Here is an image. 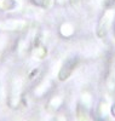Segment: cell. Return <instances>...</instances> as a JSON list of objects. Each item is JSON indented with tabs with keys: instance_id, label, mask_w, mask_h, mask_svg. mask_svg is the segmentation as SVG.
<instances>
[{
	"instance_id": "cell-2",
	"label": "cell",
	"mask_w": 115,
	"mask_h": 121,
	"mask_svg": "<svg viewBox=\"0 0 115 121\" xmlns=\"http://www.w3.org/2000/svg\"><path fill=\"white\" fill-rule=\"evenodd\" d=\"M76 64H78V58L76 57L68 58L64 62V64L62 65L61 70H59V74H58L59 80H62V81H63V80H67L70 76V74L73 73V70H74V68L76 67Z\"/></svg>"
},
{
	"instance_id": "cell-4",
	"label": "cell",
	"mask_w": 115,
	"mask_h": 121,
	"mask_svg": "<svg viewBox=\"0 0 115 121\" xmlns=\"http://www.w3.org/2000/svg\"><path fill=\"white\" fill-rule=\"evenodd\" d=\"M46 53H47V51H46V48L44 46H39L34 50V57H36L39 59H43L46 56Z\"/></svg>"
},
{
	"instance_id": "cell-5",
	"label": "cell",
	"mask_w": 115,
	"mask_h": 121,
	"mask_svg": "<svg viewBox=\"0 0 115 121\" xmlns=\"http://www.w3.org/2000/svg\"><path fill=\"white\" fill-rule=\"evenodd\" d=\"M33 3L41 7H49L50 6V0H33Z\"/></svg>"
},
{
	"instance_id": "cell-3",
	"label": "cell",
	"mask_w": 115,
	"mask_h": 121,
	"mask_svg": "<svg viewBox=\"0 0 115 121\" xmlns=\"http://www.w3.org/2000/svg\"><path fill=\"white\" fill-rule=\"evenodd\" d=\"M26 27L24 21H18V19H5L0 22V29L3 30H21Z\"/></svg>"
},
{
	"instance_id": "cell-7",
	"label": "cell",
	"mask_w": 115,
	"mask_h": 121,
	"mask_svg": "<svg viewBox=\"0 0 115 121\" xmlns=\"http://www.w3.org/2000/svg\"><path fill=\"white\" fill-rule=\"evenodd\" d=\"M71 1H74V3H75V1H78V0H71Z\"/></svg>"
},
{
	"instance_id": "cell-1",
	"label": "cell",
	"mask_w": 115,
	"mask_h": 121,
	"mask_svg": "<svg viewBox=\"0 0 115 121\" xmlns=\"http://www.w3.org/2000/svg\"><path fill=\"white\" fill-rule=\"evenodd\" d=\"M115 18V11L114 10H108V11H106V13H104L101 18V21L98 23V27H97V36L99 39H103L106 38L107 34H108V30L114 21Z\"/></svg>"
},
{
	"instance_id": "cell-6",
	"label": "cell",
	"mask_w": 115,
	"mask_h": 121,
	"mask_svg": "<svg viewBox=\"0 0 115 121\" xmlns=\"http://www.w3.org/2000/svg\"><path fill=\"white\" fill-rule=\"evenodd\" d=\"M113 114L115 115V104H114V107H113Z\"/></svg>"
}]
</instances>
